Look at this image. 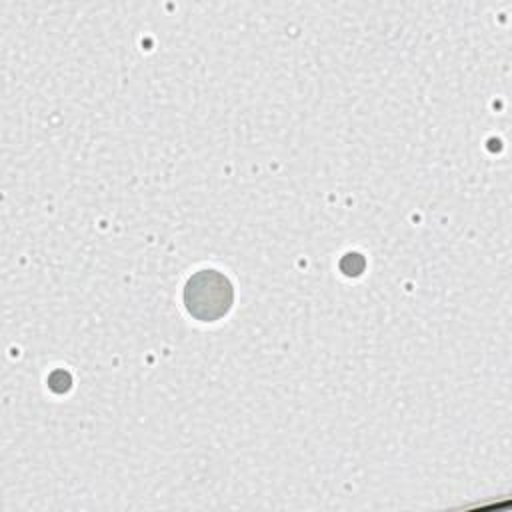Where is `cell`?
<instances>
[{
  "mask_svg": "<svg viewBox=\"0 0 512 512\" xmlns=\"http://www.w3.org/2000/svg\"><path fill=\"white\" fill-rule=\"evenodd\" d=\"M182 296L184 306L194 320L216 322L230 312L234 288L224 272L202 268L188 278Z\"/></svg>",
  "mask_w": 512,
  "mask_h": 512,
  "instance_id": "cell-1",
  "label": "cell"
}]
</instances>
